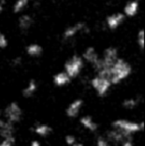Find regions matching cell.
Listing matches in <instances>:
<instances>
[{
  "label": "cell",
  "mask_w": 145,
  "mask_h": 146,
  "mask_svg": "<svg viewBox=\"0 0 145 146\" xmlns=\"http://www.w3.org/2000/svg\"><path fill=\"white\" fill-rule=\"evenodd\" d=\"M26 52H27V54L29 55L30 57L36 58V57H39L42 55L43 48L39 44L33 43V44H30L29 46L26 48Z\"/></svg>",
  "instance_id": "cell-17"
},
{
  "label": "cell",
  "mask_w": 145,
  "mask_h": 146,
  "mask_svg": "<svg viewBox=\"0 0 145 146\" xmlns=\"http://www.w3.org/2000/svg\"><path fill=\"white\" fill-rule=\"evenodd\" d=\"M30 146H41V144H40V142H39L38 140H33L31 142V145Z\"/></svg>",
  "instance_id": "cell-28"
},
{
  "label": "cell",
  "mask_w": 145,
  "mask_h": 146,
  "mask_svg": "<svg viewBox=\"0 0 145 146\" xmlns=\"http://www.w3.org/2000/svg\"><path fill=\"white\" fill-rule=\"evenodd\" d=\"M99 59V54L97 53L95 49L93 47H89V48L85 49V51L83 54V60L87 63L91 64V65H95Z\"/></svg>",
  "instance_id": "cell-11"
},
{
  "label": "cell",
  "mask_w": 145,
  "mask_h": 146,
  "mask_svg": "<svg viewBox=\"0 0 145 146\" xmlns=\"http://www.w3.org/2000/svg\"><path fill=\"white\" fill-rule=\"evenodd\" d=\"M132 72L131 66L129 63L123 59L118 58L115 61V63L109 68V80L111 83V85H118L127 79Z\"/></svg>",
  "instance_id": "cell-1"
},
{
  "label": "cell",
  "mask_w": 145,
  "mask_h": 146,
  "mask_svg": "<svg viewBox=\"0 0 145 146\" xmlns=\"http://www.w3.org/2000/svg\"><path fill=\"white\" fill-rule=\"evenodd\" d=\"M85 31H87V25L83 22H79V23H75V25H72L67 28L65 30L64 34H63V37H64L65 40H70L75 36H77L79 32H85Z\"/></svg>",
  "instance_id": "cell-8"
},
{
  "label": "cell",
  "mask_w": 145,
  "mask_h": 146,
  "mask_svg": "<svg viewBox=\"0 0 145 146\" xmlns=\"http://www.w3.org/2000/svg\"><path fill=\"white\" fill-rule=\"evenodd\" d=\"M30 2H31V0H16V2L14 3L13 6L14 13H20V12H22L29 5Z\"/></svg>",
  "instance_id": "cell-19"
},
{
  "label": "cell",
  "mask_w": 145,
  "mask_h": 146,
  "mask_svg": "<svg viewBox=\"0 0 145 146\" xmlns=\"http://www.w3.org/2000/svg\"><path fill=\"white\" fill-rule=\"evenodd\" d=\"M1 122H2V120H1V119H0V124H1Z\"/></svg>",
  "instance_id": "cell-31"
},
{
  "label": "cell",
  "mask_w": 145,
  "mask_h": 146,
  "mask_svg": "<svg viewBox=\"0 0 145 146\" xmlns=\"http://www.w3.org/2000/svg\"><path fill=\"white\" fill-rule=\"evenodd\" d=\"M12 145H13V142H11L10 140H6V139H3L0 142V146H12Z\"/></svg>",
  "instance_id": "cell-25"
},
{
  "label": "cell",
  "mask_w": 145,
  "mask_h": 146,
  "mask_svg": "<svg viewBox=\"0 0 145 146\" xmlns=\"http://www.w3.org/2000/svg\"><path fill=\"white\" fill-rule=\"evenodd\" d=\"M65 141H66V143L68 145L72 146L73 143L77 142V139H75V137L73 136V135H67V136L65 137Z\"/></svg>",
  "instance_id": "cell-23"
},
{
  "label": "cell",
  "mask_w": 145,
  "mask_h": 146,
  "mask_svg": "<svg viewBox=\"0 0 145 146\" xmlns=\"http://www.w3.org/2000/svg\"><path fill=\"white\" fill-rule=\"evenodd\" d=\"M139 104V100L135 98H126L123 100L122 102V106L126 110H133L136 106Z\"/></svg>",
  "instance_id": "cell-20"
},
{
  "label": "cell",
  "mask_w": 145,
  "mask_h": 146,
  "mask_svg": "<svg viewBox=\"0 0 145 146\" xmlns=\"http://www.w3.org/2000/svg\"><path fill=\"white\" fill-rule=\"evenodd\" d=\"M107 141H109L114 144H121L123 141L127 140V139H131V135H128L122 131L118 130V129L113 128L107 132Z\"/></svg>",
  "instance_id": "cell-6"
},
{
  "label": "cell",
  "mask_w": 145,
  "mask_h": 146,
  "mask_svg": "<svg viewBox=\"0 0 145 146\" xmlns=\"http://www.w3.org/2000/svg\"><path fill=\"white\" fill-rule=\"evenodd\" d=\"M33 22L34 20L32 18V16L25 14V15H22L19 18V20H18V26H19V28L22 31H27L32 27Z\"/></svg>",
  "instance_id": "cell-15"
},
{
  "label": "cell",
  "mask_w": 145,
  "mask_h": 146,
  "mask_svg": "<svg viewBox=\"0 0 145 146\" xmlns=\"http://www.w3.org/2000/svg\"><path fill=\"white\" fill-rule=\"evenodd\" d=\"M12 63H13V65H14V66H19L20 64H21V59H20V58H16V59H14Z\"/></svg>",
  "instance_id": "cell-27"
},
{
  "label": "cell",
  "mask_w": 145,
  "mask_h": 146,
  "mask_svg": "<svg viewBox=\"0 0 145 146\" xmlns=\"http://www.w3.org/2000/svg\"><path fill=\"white\" fill-rule=\"evenodd\" d=\"M2 10H3V5L0 3V12H2Z\"/></svg>",
  "instance_id": "cell-30"
},
{
  "label": "cell",
  "mask_w": 145,
  "mask_h": 146,
  "mask_svg": "<svg viewBox=\"0 0 145 146\" xmlns=\"http://www.w3.org/2000/svg\"><path fill=\"white\" fill-rule=\"evenodd\" d=\"M8 46V40L3 33L0 32V49H5Z\"/></svg>",
  "instance_id": "cell-22"
},
{
  "label": "cell",
  "mask_w": 145,
  "mask_h": 146,
  "mask_svg": "<svg viewBox=\"0 0 145 146\" xmlns=\"http://www.w3.org/2000/svg\"><path fill=\"white\" fill-rule=\"evenodd\" d=\"M137 1H140V0H137Z\"/></svg>",
  "instance_id": "cell-32"
},
{
  "label": "cell",
  "mask_w": 145,
  "mask_h": 146,
  "mask_svg": "<svg viewBox=\"0 0 145 146\" xmlns=\"http://www.w3.org/2000/svg\"><path fill=\"white\" fill-rule=\"evenodd\" d=\"M137 44L139 46V48L141 50L144 49V31L143 30H140L137 34Z\"/></svg>",
  "instance_id": "cell-21"
},
{
  "label": "cell",
  "mask_w": 145,
  "mask_h": 146,
  "mask_svg": "<svg viewBox=\"0 0 145 146\" xmlns=\"http://www.w3.org/2000/svg\"><path fill=\"white\" fill-rule=\"evenodd\" d=\"M34 131H35V133L37 135H39V136L46 137L50 134L52 129H51V127L47 124H38L35 126Z\"/></svg>",
  "instance_id": "cell-18"
},
{
  "label": "cell",
  "mask_w": 145,
  "mask_h": 146,
  "mask_svg": "<svg viewBox=\"0 0 145 146\" xmlns=\"http://www.w3.org/2000/svg\"><path fill=\"white\" fill-rule=\"evenodd\" d=\"M97 146H110V145L109 144V142H107L105 139L99 138L97 141Z\"/></svg>",
  "instance_id": "cell-24"
},
{
  "label": "cell",
  "mask_w": 145,
  "mask_h": 146,
  "mask_svg": "<svg viewBox=\"0 0 145 146\" xmlns=\"http://www.w3.org/2000/svg\"><path fill=\"white\" fill-rule=\"evenodd\" d=\"M14 125L13 123L9 122V121H3L2 120L1 124H0V135L3 137V139L6 140H10L11 142H15V137H14Z\"/></svg>",
  "instance_id": "cell-7"
},
{
  "label": "cell",
  "mask_w": 145,
  "mask_h": 146,
  "mask_svg": "<svg viewBox=\"0 0 145 146\" xmlns=\"http://www.w3.org/2000/svg\"><path fill=\"white\" fill-rule=\"evenodd\" d=\"M112 127L128 135H132L143 130L144 124L143 122H136L128 119H116L112 122Z\"/></svg>",
  "instance_id": "cell-2"
},
{
  "label": "cell",
  "mask_w": 145,
  "mask_h": 146,
  "mask_svg": "<svg viewBox=\"0 0 145 146\" xmlns=\"http://www.w3.org/2000/svg\"><path fill=\"white\" fill-rule=\"evenodd\" d=\"M22 114L23 112H22L21 108L15 102H10L4 110V116H5L6 120L11 123H15L21 120Z\"/></svg>",
  "instance_id": "cell-5"
},
{
  "label": "cell",
  "mask_w": 145,
  "mask_h": 146,
  "mask_svg": "<svg viewBox=\"0 0 145 146\" xmlns=\"http://www.w3.org/2000/svg\"><path fill=\"white\" fill-rule=\"evenodd\" d=\"M121 146H134V143L132 141V139H127V140L123 141L121 143Z\"/></svg>",
  "instance_id": "cell-26"
},
{
  "label": "cell",
  "mask_w": 145,
  "mask_h": 146,
  "mask_svg": "<svg viewBox=\"0 0 145 146\" xmlns=\"http://www.w3.org/2000/svg\"><path fill=\"white\" fill-rule=\"evenodd\" d=\"M138 9H139V1L137 0H132V1H128L124 6V16L127 17H133L137 14Z\"/></svg>",
  "instance_id": "cell-12"
},
{
  "label": "cell",
  "mask_w": 145,
  "mask_h": 146,
  "mask_svg": "<svg viewBox=\"0 0 145 146\" xmlns=\"http://www.w3.org/2000/svg\"><path fill=\"white\" fill-rule=\"evenodd\" d=\"M83 69V60L79 56H73L65 63V72L73 79L77 78Z\"/></svg>",
  "instance_id": "cell-3"
},
{
  "label": "cell",
  "mask_w": 145,
  "mask_h": 146,
  "mask_svg": "<svg viewBox=\"0 0 145 146\" xmlns=\"http://www.w3.org/2000/svg\"><path fill=\"white\" fill-rule=\"evenodd\" d=\"M83 102L81 98H77L71 102L66 110V114L69 117H77L79 114L81 108H83Z\"/></svg>",
  "instance_id": "cell-10"
},
{
  "label": "cell",
  "mask_w": 145,
  "mask_h": 146,
  "mask_svg": "<svg viewBox=\"0 0 145 146\" xmlns=\"http://www.w3.org/2000/svg\"><path fill=\"white\" fill-rule=\"evenodd\" d=\"M79 122H81V124L83 125V126L85 127V129L91 131V132H95V131H97V127H99L97 123L95 122V120H93V117L89 116V115L83 116L81 118V120H79Z\"/></svg>",
  "instance_id": "cell-13"
},
{
  "label": "cell",
  "mask_w": 145,
  "mask_h": 146,
  "mask_svg": "<svg viewBox=\"0 0 145 146\" xmlns=\"http://www.w3.org/2000/svg\"><path fill=\"white\" fill-rule=\"evenodd\" d=\"M53 82L57 87H64V86L68 85L71 82V78L67 75L66 72H60V73L56 74L53 78Z\"/></svg>",
  "instance_id": "cell-14"
},
{
  "label": "cell",
  "mask_w": 145,
  "mask_h": 146,
  "mask_svg": "<svg viewBox=\"0 0 145 146\" xmlns=\"http://www.w3.org/2000/svg\"><path fill=\"white\" fill-rule=\"evenodd\" d=\"M91 85L99 96H105L109 92L110 87H111V83H110L109 80L99 75H97L95 78L91 79Z\"/></svg>",
  "instance_id": "cell-4"
},
{
  "label": "cell",
  "mask_w": 145,
  "mask_h": 146,
  "mask_svg": "<svg viewBox=\"0 0 145 146\" xmlns=\"http://www.w3.org/2000/svg\"><path fill=\"white\" fill-rule=\"evenodd\" d=\"M124 14L122 13H113L111 15L107 17V26L109 28L110 30H115L123 23L124 21Z\"/></svg>",
  "instance_id": "cell-9"
},
{
  "label": "cell",
  "mask_w": 145,
  "mask_h": 146,
  "mask_svg": "<svg viewBox=\"0 0 145 146\" xmlns=\"http://www.w3.org/2000/svg\"><path fill=\"white\" fill-rule=\"evenodd\" d=\"M37 88H38V85H37V83L34 80H32V81H30L29 83H28V85L23 88L22 94H23L24 98H29L34 96V94L37 92Z\"/></svg>",
  "instance_id": "cell-16"
},
{
  "label": "cell",
  "mask_w": 145,
  "mask_h": 146,
  "mask_svg": "<svg viewBox=\"0 0 145 146\" xmlns=\"http://www.w3.org/2000/svg\"><path fill=\"white\" fill-rule=\"evenodd\" d=\"M72 146H83V143H79V142H77H77L73 143Z\"/></svg>",
  "instance_id": "cell-29"
}]
</instances>
